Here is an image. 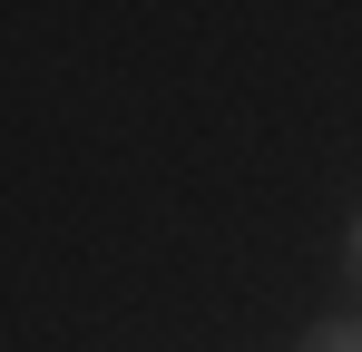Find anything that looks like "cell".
<instances>
[{"mask_svg": "<svg viewBox=\"0 0 362 352\" xmlns=\"http://www.w3.org/2000/svg\"><path fill=\"white\" fill-rule=\"evenodd\" d=\"M294 352H362V323H313Z\"/></svg>", "mask_w": 362, "mask_h": 352, "instance_id": "1", "label": "cell"}, {"mask_svg": "<svg viewBox=\"0 0 362 352\" xmlns=\"http://www.w3.org/2000/svg\"><path fill=\"white\" fill-rule=\"evenodd\" d=\"M353 293H362V216H353Z\"/></svg>", "mask_w": 362, "mask_h": 352, "instance_id": "2", "label": "cell"}]
</instances>
